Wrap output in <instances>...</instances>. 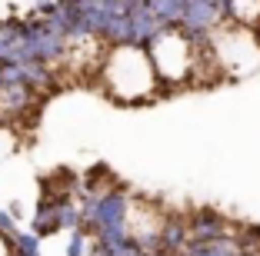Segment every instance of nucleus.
Segmentation results:
<instances>
[{
  "label": "nucleus",
  "instance_id": "f257e3e1",
  "mask_svg": "<svg viewBox=\"0 0 260 256\" xmlns=\"http://www.w3.org/2000/svg\"><path fill=\"white\" fill-rule=\"evenodd\" d=\"M227 236V220L210 206H200L190 216V243H214Z\"/></svg>",
  "mask_w": 260,
  "mask_h": 256
},
{
  "label": "nucleus",
  "instance_id": "f03ea898",
  "mask_svg": "<svg viewBox=\"0 0 260 256\" xmlns=\"http://www.w3.org/2000/svg\"><path fill=\"white\" fill-rule=\"evenodd\" d=\"M123 216H127V200H123V193L107 190V193L100 196V206H97V213H93V220H84V223H87L90 233H97V230H104V226L123 223Z\"/></svg>",
  "mask_w": 260,
  "mask_h": 256
},
{
  "label": "nucleus",
  "instance_id": "7ed1b4c3",
  "mask_svg": "<svg viewBox=\"0 0 260 256\" xmlns=\"http://www.w3.org/2000/svg\"><path fill=\"white\" fill-rule=\"evenodd\" d=\"M187 240H190V226H184L180 220H170L160 226V253H180Z\"/></svg>",
  "mask_w": 260,
  "mask_h": 256
},
{
  "label": "nucleus",
  "instance_id": "20e7f679",
  "mask_svg": "<svg viewBox=\"0 0 260 256\" xmlns=\"http://www.w3.org/2000/svg\"><path fill=\"white\" fill-rule=\"evenodd\" d=\"M147 7L153 10V17H157L164 27H180L187 0H147Z\"/></svg>",
  "mask_w": 260,
  "mask_h": 256
},
{
  "label": "nucleus",
  "instance_id": "39448f33",
  "mask_svg": "<svg viewBox=\"0 0 260 256\" xmlns=\"http://www.w3.org/2000/svg\"><path fill=\"white\" fill-rule=\"evenodd\" d=\"M27 100H30V87H27V83H17V87H4V90H0L4 110H20Z\"/></svg>",
  "mask_w": 260,
  "mask_h": 256
},
{
  "label": "nucleus",
  "instance_id": "423d86ee",
  "mask_svg": "<svg viewBox=\"0 0 260 256\" xmlns=\"http://www.w3.org/2000/svg\"><path fill=\"white\" fill-rule=\"evenodd\" d=\"M77 223H80V213L70 203H57V226L60 230H77Z\"/></svg>",
  "mask_w": 260,
  "mask_h": 256
},
{
  "label": "nucleus",
  "instance_id": "0eeeda50",
  "mask_svg": "<svg viewBox=\"0 0 260 256\" xmlns=\"http://www.w3.org/2000/svg\"><path fill=\"white\" fill-rule=\"evenodd\" d=\"M23 80H27V87H34V83H47L50 77H47V67H44V63L30 60V63H23Z\"/></svg>",
  "mask_w": 260,
  "mask_h": 256
},
{
  "label": "nucleus",
  "instance_id": "6e6552de",
  "mask_svg": "<svg viewBox=\"0 0 260 256\" xmlns=\"http://www.w3.org/2000/svg\"><path fill=\"white\" fill-rule=\"evenodd\" d=\"M84 249H87L84 233H80V230H74V236H70V246H67V256H84Z\"/></svg>",
  "mask_w": 260,
  "mask_h": 256
},
{
  "label": "nucleus",
  "instance_id": "1a4fd4ad",
  "mask_svg": "<svg viewBox=\"0 0 260 256\" xmlns=\"http://www.w3.org/2000/svg\"><path fill=\"white\" fill-rule=\"evenodd\" d=\"M0 230H4V236L14 233V216L10 213H0Z\"/></svg>",
  "mask_w": 260,
  "mask_h": 256
},
{
  "label": "nucleus",
  "instance_id": "9d476101",
  "mask_svg": "<svg viewBox=\"0 0 260 256\" xmlns=\"http://www.w3.org/2000/svg\"><path fill=\"white\" fill-rule=\"evenodd\" d=\"M0 90H4V80H0Z\"/></svg>",
  "mask_w": 260,
  "mask_h": 256
}]
</instances>
